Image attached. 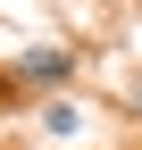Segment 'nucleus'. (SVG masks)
I'll return each instance as SVG.
<instances>
[{
	"mask_svg": "<svg viewBox=\"0 0 142 150\" xmlns=\"http://www.w3.org/2000/svg\"><path fill=\"white\" fill-rule=\"evenodd\" d=\"M67 75H75V50H25L17 59V83H33V92H59Z\"/></svg>",
	"mask_w": 142,
	"mask_h": 150,
	"instance_id": "obj_1",
	"label": "nucleus"
}]
</instances>
